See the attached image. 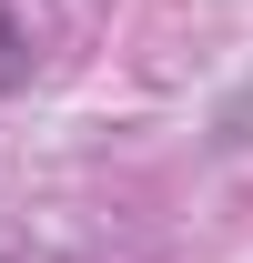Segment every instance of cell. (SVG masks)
Returning <instances> with one entry per match:
<instances>
[{
  "label": "cell",
  "mask_w": 253,
  "mask_h": 263,
  "mask_svg": "<svg viewBox=\"0 0 253 263\" xmlns=\"http://www.w3.org/2000/svg\"><path fill=\"white\" fill-rule=\"evenodd\" d=\"M21 71H31V41H21V21L0 10V91H21Z\"/></svg>",
  "instance_id": "1"
}]
</instances>
